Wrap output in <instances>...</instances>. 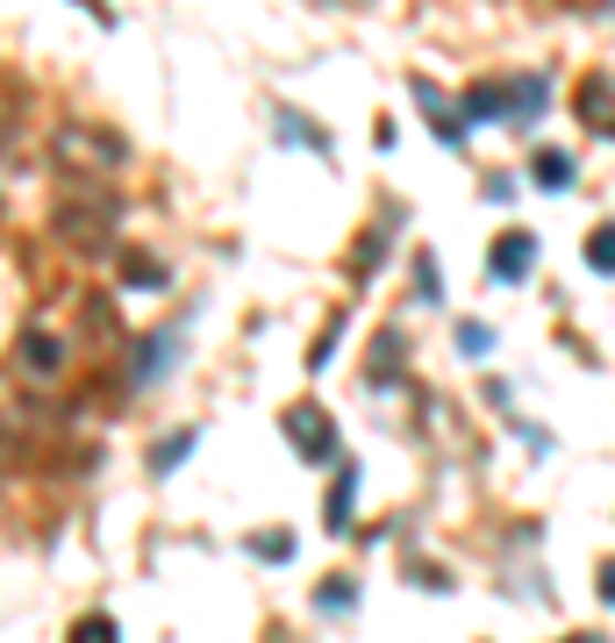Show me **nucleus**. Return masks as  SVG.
<instances>
[{"label":"nucleus","instance_id":"nucleus-3","mask_svg":"<svg viewBox=\"0 0 615 643\" xmlns=\"http://www.w3.org/2000/svg\"><path fill=\"white\" fill-rule=\"evenodd\" d=\"M22 372H29V379H51V372H57V344H51L43 329L22 336Z\"/></svg>","mask_w":615,"mask_h":643},{"label":"nucleus","instance_id":"nucleus-5","mask_svg":"<svg viewBox=\"0 0 615 643\" xmlns=\"http://www.w3.org/2000/svg\"><path fill=\"white\" fill-rule=\"evenodd\" d=\"M501 107H508V86H473V94H465V115H473V122L501 115Z\"/></svg>","mask_w":615,"mask_h":643},{"label":"nucleus","instance_id":"nucleus-9","mask_svg":"<svg viewBox=\"0 0 615 643\" xmlns=\"http://www.w3.org/2000/svg\"><path fill=\"white\" fill-rule=\"evenodd\" d=\"M602 601H615V565H608V572H602Z\"/></svg>","mask_w":615,"mask_h":643},{"label":"nucleus","instance_id":"nucleus-8","mask_svg":"<svg viewBox=\"0 0 615 643\" xmlns=\"http://www.w3.org/2000/svg\"><path fill=\"white\" fill-rule=\"evenodd\" d=\"M343 515H351V479H337V494H329V529H343Z\"/></svg>","mask_w":615,"mask_h":643},{"label":"nucleus","instance_id":"nucleus-1","mask_svg":"<svg viewBox=\"0 0 615 643\" xmlns=\"http://www.w3.org/2000/svg\"><path fill=\"white\" fill-rule=\"evenodd\" d=\"M287 436L301 443L315 465H329V457H337V429H329L322 408H287Z\"/></svg>","mask_w":615,"mask_h":643},{"label":"nucleus","instance_id":"nucleus-4","mask_svg":"<svg viewBox=\"0 0 615 643\" xmlns=\"http://www.w3.org/2000/svg\"><path fill=\"white\" fill-rule=\"evenodd\" d=\"M580 101H587L594 129H602V136H615V86H608V80H587V86H580Z\"/></svg>","mask_w":615,"mask_h":643},{"label":"nucleus","instance_id":"nucleus-2","mask_svg":"<svg viewBox=\"0 0 615 643\" xmlns=\"http://www.w3.org/2000/svg\"><path fill=\"white\" fill-rule=\"evenodd\" d=\"M530 265H537V236L530 229H508L494 243V280H530Z\"/></svg>","mask_w":615,"mask_h":643},{"label":"nucleus","instance_id":"nucleus-6","mask_svg":"<svg viewBox=\"0 0 615 643\" xmlns=\"http://www.w3.org/2000/svg\"><path fill=\"white\" fill-rule=\"evenodd\" d=\"M587 265H594V272H615V229H594V243H587Z\"/></svg>","mask_w":615,"mask_h":643},{"label":"nucleus","instance_id":"nucleus-7","mask_svg":"<svg viewBox=\"0 0 615 643\" xmlns=\"http://www.w3.org/2000/svg\"><path fill=\"white\" fill-rule=\"evenodd\" d=\"M565 172H573V165H565L559 150H544V158H537V179H544V187H565Z\"/></svg>","mask_w":615,"mask_h":643}]
</instances>
